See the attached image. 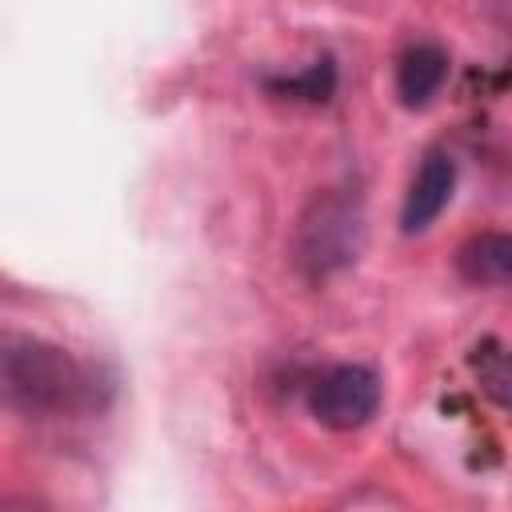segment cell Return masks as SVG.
Segmentation results:
<instances>
[{
    "label": "cell",
    "mask_w": 512,
    "mask_h": 512,
    "mask_svg": "<svg viewBox=\"0 0 512 512\" xmlns=\"http://www.w3.org/2000/svg\"><path fill=\"white\" fill-rule=\"evenodd\" d=\"M384 388L368 364H332L308 384V412L332 432L364 428L380 412Z\"/></svg>",
    "instance_id": "cell-3"
},
{
    "label": "cell",
    "mask_w": 512,
    "mask_h": 512,
    "mask_svg": "<svg viewBox=\"0 0 512 512\" xmlns=\"http://www.w3.org/2000/svg\"><path fill=\"white\" fill-rule=\"evenodd\" d=\"M264 88L272 96H284V100H304V104H324L332 100L336 92V64L328 56L312 60L304 72H292V76H268Z\"/></svg>",
    "instance_id": "cell-7"
},
{
    "label": "cell",
    "mask_w": 512,
    "mask_h": 512,
    "mask_svg": "<svg viewBox=\"0 0 512 512\" xmlns=\"http://www.w3.org/2000/svg\"><path fill=\"white\" fill-rule=\"evenodd\" d=\"M472 368H476V376H480V388L504 408L508 404V352H504V344L496 340V336H484L476 348H472Z\"/></svg>",
    "instance_id": "cell-8"
},
{
    "label": "cell",
    "mask_w": 512,
    "mask_h": 512,
    "mask_svg": "<svg viewBox=\"0 0 512 512\" xmlns=\"http://www.w3.org/2000/svg\"><path fill=\"white\" fill-rule=\"evenodd\" d=\"M448 68H452V60L436 40H412L396 56V100L408 112L428 108L440 96V88L448 80Z\"/></svg>",
    "instance_id": "cell-5"
},
{
    "label": "cell",
    "mask_w": 512,
    "mask_h": 512,
    "mask_svg": "<svg viewBox=\"0 0 512 512\" xmlns=\"http://www.w3.org/2000/svg\"><path fill=\"white\" fill-rule=\"evenodd\" d=\"M364 248V208L360 196L320 192L296 220L292 260L308 280H328L356 264Z\"/></svg>",
    "instance_id": "cell-2"
},
{
    "label": "cell",
    "mask_w": 512,
    "mask_h": 512,
    "mask_svg": "<svg viewBox=\"0 0 512 512\" xmlns=\"http://www.w3.org/2000/svg\"><path fill=\"white\" fill-rule=\"evenodd\" d=\"M108 396V384L100 372L84 360H76L68 348L8 332L0 336V404L24 412V416H80L100 408Z\"/></svg>",
    "instance_id": "cell-1"
},
{
    "label": "cell",
    "mask_w": 512,
    "mask_h": 512,
    "mask_svg": "<svg viewBox=\"0 0 512 512\" xmlns=\"http://www.w3.org/2000/svg\"><path fill=\"white\" fill-rule=\"evenodd\" d=\"M452 192H456V160L444 152V148H428L408 192H404V204H400V232L404 236H416V232H428L440 212L452 204Z\"/></svg>",
    "instance_id": "cell-4"
},
{
    "label": "cell",
    "mask_w": 512,
    "mask_h": 512,
    "mask_svg": "<svg viewBox=\"0 0 512 512\" xmlns=\"http://www.w3.org/2000/svg\"><path fill=\"white\" fill-rule=\"evenodd\" d=\"M456 272L480 288H504L512 276V240L504 232H480L460 244Z\"/></svg>",
    "instance_id": "cell-6"
}]
</instances>
